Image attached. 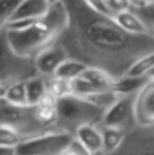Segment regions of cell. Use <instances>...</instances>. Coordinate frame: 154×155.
I'll return each instance as SVG.
<instances>
[{"instance_id": "obj_32", "label": "cell", "mask_w": 154, "mask_h": 155, "mask_svg": "<svg viewBox=\"0 0 154 155\" xmlns=\"http://www.w3.org/2000/svg\"><path fill=\"white\" fill-rule=\"evenodd\" d=\"M48 3L50 4V6H53V5H56V4L60 3L62 0H47Z\"/></svg>"}, {"instance_id": "obj_2", "label": "cell", "mask_w": 154, "mask_h": 155, "mask_svg": "<svg viewBox=\"0 0 154 155\" xmlns=\"http://www.w3.org/2000/svg\"><path fill=\"white\" fill-rule=\"evenodd\" d=\"M67 25V13L62 2L51 6L41 18L6 25V37L11 47L19 55L34 58L58 40Z\"/></svg>"}, {"instance_id": "obj_31", "label": "cell", "mask_w": 154, "mask_h": 155, "mask_svg": "<svg viewBox=\"0 0 154 155\" xmlns=\"http://www.w3.org/2000/svg\"><path fill=\"white\" fill-rule=\"evenodd\" d=\"M132 3H133V6L134 5H140V4H144L146 2H148L149 0H131Z\"/></svg>"}, {"instance_id": "obj_22", "label": "cell", "mask_w": 154, "mask_h": 155, "mask_svg": "<svg viewBox=\"0 0 154 155\" xmlns=\"http://www.w3.org/2000/svg\"><path fill=\"white\" fill-rule=\"evenodd\" d=\"M48 92L57 99L72 95V80L62 79L58 77L48 78Z\"/></svg>"}, {"instance_id": "obj_13", "label": "cell", "mask_w": 154, "mask_h": 155, "mask_svg": "<svg viewBox=\"0 0 154 155\" xmlns=\"http://www.w3.org/2000/svg\"><path fill=\"white\" fill-rule=\"evenodd\" d=\"M57 98L48 92L44 97L36 106H34L36 115L40 123L52 131H55V124L57 119Z\"/></svg>"}, {"instance_id": "obj_25", "label": "cell", "mask_w": 154, "mask_h": 155, "mask_svg": "<svg viewBox=\"0 0 154 155\" xmlns=\"http://www.w3.org/2000/svg\"><path fill=\"white\" fill-rule=\"evenodd\" d=\"M25 139L13 129L0 127V146L2 147L18 148Z\"/></svg>"}, {"instance_id": "obj_24", "label": "cell", "mask_w": 154, "mask_h": 155, "mask_svg": "<svg viewBox=\"0 0 154 155\" xmlns=\"http://www.w3.org/2000/svg\"><path fill=\"white\" fill-rule=\"evenodd\" d=\"M23 0H0V31L6 28L13 14Z\"/></svg>"}, {"instance_id": "obj_27", "label": "cell", "mask_w": 154, "mask_h": 155, "mask_svg": "<svg viewBox=\"0 0 154 155\" xmlns=\"http://www.w3.org/2000/svg\"><path fill=\"white\" fill-rule=\"evenodd\" d=\"M60 155H92L76 138H73Z\"/></svg>"}, {"instance_id": "obj_34", "label": "cell", "mask_w": 154, "mask_h": 155, "mask_svg": "<svg viewBox=\"0 0 154 155\" xmlns=\"http://www.w3.org/2000/svg\"><path fill=\"white\" fill-rule=\"evenodd\" d=\"M92 155H107L103 151H99V152H96V153H93Z\"/></svg>"}, {"instance_id": "obj_30", "label": "cell", "mask_w": 154, "mask_h": 155, "mask_svg": "<svg viewBox=\"0 0 154 155\" xmlns=\"http://www.w3.org/2000/svg\"><path fill=\"white\" fill-rule=\"evenodd\" d=\"M5 92H6V87L0 84V100L4 99V96H5Z\"/></svg>"}, {"instance_id": "obj_14", "label": "cell", "mask_w": 154, "mask_h": 155, "mask_svg": "<svg viewBox=\"0 0 154 155\" xmlns=\"http://www.w3.org/2000/svg\"><path fill=\"white\" fill-rule=\"evenodd\" d=\"M76 138L91 154L103 151V134L99 126H84L75 133Z\"/></svg>"}, {"instance_id": "obj_33", "label": "cell", "mask_w": 154, "mask_h": 155, "mask_svg": "<svg viewBox=\"0 0 154 155\" xmlns=\"http://www.w3.org/2000/svg\"><path fill=\"white\" fill-rule=\"evenodd\" d=\"M149 78H151V79H154V68L153 70L150 72V74H149Z\"/></svg>"}, {"instance_id": "obj_12", "label": "cell", "mask_w": 154, "mask_h": 155, "mask_svg": "<svg viewBox=\"0 0 154 155\" xmlns=\"http://www.w3.org/2000/svg\"><path fill=\"white\" fill-rule=\"evenodd\" d=\"M50 8L47 0H23L14 12L8 25L36 20L47 15Z\"/></svg>"}, {"instance_id": "obj_6", "label": "cell", "mask_w": 154, "mask_h": 155, "mask_svg": "<svg viewBox=\"0 0 154 155\" xmlns=\"http://www.w3.org/2000/svg\"><path fill=\"white\" fill-rule=\"evenodd\" d=\"M136 94L119 96L113 106L105 112L99 126L120 130L126 134L137 127L135 116Z\"/></svg>"}, {"instance_id": "obj_15", "label": "cell", "mask_w": 154, "mask_h": 155, "mask_svg": "<svg viewBox=\"0 0 154 155\" xmlns=\"http://www.w3.org/2000/svg\"><path fill=\"white\" fill-rule=\"evenodd\" d=\"M113 18L117 25L127 33H130L132 35H150L147 32L143 21L132 10L118 13L114 15Z\"/></svg>"}, {"instance_id": "obj_23", "label": "cell", "mask_w": 154, "mask_h": 155, "mask_svg": "<svg viewBox=\"0 0 154 155\" xmlns=\"http://www.w3.org/2000/svg\"><path fill=\"white\" fill-rule=\"evenodd\" d=\"M4 99L15 106H29L25 91V81L16 82L6 88Z\"/></svg>"}, {"instance_id": "obj_16", "label": "cell", "mask_w": 154, "mask_h": 155, "mask_svg": "<svg viewBox=\"0 0 154 155\" xmlns=\"http://www.w3.org/2000/svg\"><path fill=\"white\" fill-rule=\"evenodd\" d=\"M29 106H36L48 93V78L37 75L25 81Z\"/></svg>"}, {"instance_id": "obj_20", "label": "cell", "mask_w": 154, "mask_h": 155, "mask_svg": "<svg viewBox=\"0 0 154 155\" xmlns=\"http://www.w3.org/2000/svg\"><path fill=\"white\" fill-rule=\"evenodd\" d=\"M154 68V52L150 54L140 57L137 61L133 63L129 71L127 72L125 76L127 77H135V78H142V77H149V74ZM123 76V77H125Z\"/></svg>"}, {"instance_id": "obj_5", "label": "cell", "mask_w": 154, "mask_h": 155, "mask_svg": "<svg viewBox=\"0 0 154 155\" xmlns=\"http://www.w3.org/2000/svg\"><path fill=\"white\" fill-rule=\"evenodd\" d=\"M0 127L13 129L25 140L53 132L40 123L34 106H15L5 99L0 100Z\"/></svg>"}, {"instance_id": "obj_10", "label": "cell", "mask_w": 154, "mask_h": 155, "mask_svg": "<svg viewBox=\"0 0 154 155\" xmlns=\"http://www.w3.org/2000/svg\"><path fill=\"white\" fill-rule=\"evenodd\" d=\"M135 116L137 126H154V79L149 78L136 94Z\"/></svg>"}, {"instance_id": "obj_19", "label": "cell", "mask_w": 154, "mask_h": 155, "mask_svg": "<svg viewBox=\"0 0 154 155\" xmlns=\"http://www.w3.org/2000/svg\"><path fill=\"white\" fill-rule=\"evenodd\" d=\"M149 80V77H125L116 80L114 84L113 90L118 95H129V94H136L138 91L145 86L147 81Z\"/></svg>"}, {"instance_id": "obj_28", "label": "cell", "mask_w": 154, "mask_h": 155, "mask_svg": "<svg viewBox=\"0 0 154 155\" xmlns=\"http://www.w3.org/2000/svg\"><path fill=\"white\" fill-rule=\"evenodd\" d=\"M87 4L91 6L92 8L94 10L98 11L100 13H103L106 15H110L109 10H108V6H107V3H106V0H84Z\"/></svg>"}, {"instance_id": "obj_7", "label": "cell", "mask_w": 154, "mask_h": 155, "mask_svg": "<svg viewBox=\"0 0 154 155\" xmlns=\"http://www.w3.org/2000/svg\"><path fill=\"white\" fill-rule=\"evenodd\" d=\"M74 137L62 132H49L23 141L17 155H60Z\"/></svg>"}, {"instance_id": "obj_4", "label": "cell", "mask_w": 154, "mask_h": 155, "mask_svg": "<svg viewBox=\"0 0 154 155\" xmlns=\"http://www.w3.org/2000/svg\"><path fill=\"white\" fill-rule=\"evenodd\" d=\"M35 62L32 58H27L17 54L11 47L4 28L0 31V84L8 86L16 82L27 81L37 76Z\"/></svg>"}, {"instance_id": "obj_9", "label": "cell", "mask_w": 154, "mask_h": 155, "mask_svg": "<svg viewBox=\"0 0 154 155\" xmlns=\"http://www.w3.org/2000/svg\"><path fill=\"white\" fill-rule=\"evenodd\" d=\"M109 155H154V126H137L126 134L121 146Z\"/></svg>"}, {"instance_id": "obj_1", "label": "cell", "mask_w": 154, "mask_h": 155, "mask_svg": "<svg viewBox=\"0 0 154 155\" xmlns=\"http://www.w3.org/2000/svg\"><path fill=\"white\" fill-rule=\"evenodd\" d=\"M67 25L57 42L68 58L123 78L133 63L154 52V36L123 31L113 16L91 8L84 0H62Z\"/></svg>"}, {"instance_id": "obj_8", "label": "cell", "mask_w": 154, "mask_h": 155, "mask_svg": "<svg viewBox=\"0 0 154 155\" xmlns=\"http://www.w3.org/2000/svg\"><path fill=\"white\" fill-rule=\"evenodd\" d=\"M114 84L115 80L109 74L95 68H87L81 75L72 80L73 94L80 97L113 90Z\"/></svg>"}, {"instance_id": "obj_26", "label": "cell", "mask_w": 154, "mask_h": 155, "mask_svg": "<svg viewBox=\"0 0 154 155\" xmlns=\"http://www.w3.org/2000/svg\"><path fill=\"white\" fill-rule=\"evenodd\" d=\"M106 3L111 16L131 10L133 6L131 0H106Z\"/></svg>"}, {"instance_id": "obj_17", "label": "cell", "mask_w": 154, "mask_h": 155, "mask_svg": "<svg viewBox=\"0 0 154 155\" xmlns=\"http://www.w3.org/2000/svg\"><path fill=\"white\" fill-rule=\"evenodd\" d=\"M99 126V124H98ZM103 134V151L107 155L115 152L121 146L126 137V133L120 130L99 126Z\"/></svg>"}, {"instance_id": "obj_18", "label": "cell", "mask_w": 154, "mask_h": 155, "mask_svg": "<svg viewBox=\"0 0 154 155\" xmlns=\"http://www.w3.org/2000/svg\"><path fill=\"white\" fill-rule=\"evenodd\" d=\"M87 68L88 67L82 62L77 61L75 59H71V58H67L59 65L53 77L62 78V79L67 80H74L75 78H77L86 71Z\"/></svg>"}, {"instance_id": "obj_21", "label": "cell", "mask_w": 154, "mask_h": 155, "mask_svg": "<svg viewBox=\"0 0 154 155\" xmlns=\"http://www.w3.org/2000/svg\"><path fill=\"white\" fill-rule=\"evenodd\" d=\"M131 10L143 21L148 34L154 36V0H149L140 5H134Z\"/></svg>"}, {"instance_id": "obj_3", "label": "cell", "mask_w": 154, "mask_h": 155, "mask_svg": "<svg viewBox=\"0 0 154 155\" xmlns=\"http://www.w3.org/2000/svg\"><path fill=\"white\" fill-rule=\"evenodd\" d=\"M105 111L94 106L86 98L69 95L57 100V119L55 131L75 136V133L84 126L100 124Z\"/></svg>"}, {"instance_id": "obj_29", "label": "cell", "mask_w": 154, "mask_h": 155, "mask_svg": "<svg viewBox=\"0 0 154 155\" xmlns=\"http://www.w3.org/2000/svg\"><path fill=\"white\" fill-rule=\"evenodd\" d=\"M0 155H17V148L0 146Z\"/></svg>"}, {"instance_id": "obj_11", "label": "cell", "mask_w": 154, "mask_h": 155, "mask_svg": "<svg viewBox=\"0 0 154 155\" xmlns=\"http://www.w3.org/2000/svg\"><path fill=\"white\" fill-rule=\"evenodd\" d=\"M68 58L64 50L56 41L52 45L48 47L34 58L35 67L38 75L45 78H51L64 60Z\"/></svg>"}]
</instances>
